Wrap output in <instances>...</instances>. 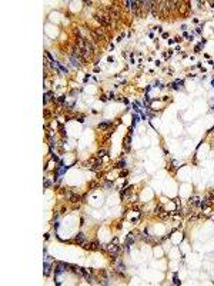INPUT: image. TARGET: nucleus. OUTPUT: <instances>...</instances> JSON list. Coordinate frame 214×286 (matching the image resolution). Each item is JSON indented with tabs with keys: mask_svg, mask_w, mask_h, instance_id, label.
Listing matches in <instances>:
<instances>
[{
	"mask_svg": "<svg viewBox=\"0 0 214 286\" xmlns=\"http://www.w3.org/2000/svg\"><path fill=\"white\" fill-rule=\"evenodd\" d=\"M94 17L103 27H111V25H113V22H111V19L109 17L107 13H106V15H103V13H96Z\"/></svg>",
	"mask_w": 214,
	"mask_h": 286,
	"instance_id": "obj_1",
	"label": "nucleus"
},
{
	"mask_svg": "<svg viewBox=\"0 0 214 286\" xmlns=\"http://www.w3.org/2000/svg\"><path fill=\"white\" fill-rule=\"evenodd\" d=\"M107 15H109V17L110 19H119L120 17V12H119V9L116 7V6H110L109 9H107Z\"/></svg>",
	"mask_w": 214,
	"mask_h": 286,
	"instance_id": "obj_2",
	"label": "nucleus"
},
{
	"mask_svg": "<svg viewBox=\"0 0 214 286\" xmlns=\"http://www.w3.org/2000/svg\"><path fill=\"white\" fill-rule=\"evenodd\" d=\"M136 239H137V232H131V233H129V236H127V240H126V249L129 247V245L134 243Z\"/></svg>",
	"mask_w": 214,
	"mask_h": 286,
	"instance_id": "obj_3",
	"label": "nucleus"
},
{
	"mask_svg": "<svg viewBox=\"0 0 214 286\" xmlns=\"http://www.w3.org/2000/svg\"><path fill=\"white\" fill-rule=\"evenodd\" d=\"M116 272H117L119 275H123V273L126 272V265L121 260H117V265H116Z\"/></svg>",
	"mask_w": 214,
	"mask_h": 286,
	"instance_id": "obj_4",
	"label": "nucleus"
},
{
	"mask_svg": "<svg viewBox=\"0 0 214 286\" xmlns=\"http://www.w3.org/2000/svg\"><path fill=\"white\" fill-rule=\"evenodd\" d=\"M76 243H79V245H83L86 242V235L83 233V232H80V233H77V236L74 237Z\"/></svg>",
	"mask_w": 214,
	"mask_h": 286,
	"instance_id": "obj_5",
	"label": "nucleus"
},
{
	"mask_svg": "<svg viewBox=\"0 0 214 286\" xmlns=\"http://www.w3.org/2000/svg\"><path fill=\"white\" fill-rule=\"evenodd\" d=\"M49 260H50V256H46V260H44V275L46 276H49L50 270H51V266H50Z\"/></svg>",
	"mask_w": 214,
	"mask_h": 286,
	"instance_id": "obj_6",
	"label": "nucleus"
},
{
	"mask_svg": "<svg viewBox=\"0 0 214 286\" xmlns=\"http://www.w3.org/2000/svg\"><path fill=\"white\" fill-rule=\"evenodd\" d=\"M130 143H131V133H129V135L126 136V139H124V150L126 152L130 150Z\"/></svg>",
	"mask_w": 214,
	"mask_h": 286,
	"instance_id": "obj_7",
	"label": "nucleus"
},
{
	"mask_svg": "<svg viewBox=\"0 0 214 286\" xmlns=\"http://www.w3.org/2000/svg\"><path fill=\"white\" fill-rule=\"evenodd\" d=\"M113 123L111 122H103V123H99V129L100 130H107L109 127H111Z\"/></svg>",
	"mask_w": 214,
	"mask_h": 286,
	"instance_id": "obj_8",
	"label": "nucleus"
},
{
	"mask_svg": "<svg viewBox=\"0 0 214 286\" xmlns=\"http://www.w3.org/2000/svg\"><path fill=\"white\" fill-rule=\"evenodd\" d=\"M201 205V202H200V197H193V199H190V206H200Z\"/></svg>",
	"mask_w": 214,
	"mask_h": 286,
	"instance_id": "obj_9",
	"label": "nucleus"
},
{
	"mask_svg": "<svg viewBox=\"0 0 214 286\" xmlns=\"http://www.w3.org/2000/svg\"><path fill=\"white\" fill-rule=\"evenodd\" d=\"M181 86H183V80H177V82H174V83L171 85V87L176 89V90H179V89H181Z\"/></svg>",
	"mask_w": 214,
	"mask_h": 286,
	"instance_id": "obj_10",
	"label": "nucleus"
},
{
	"mask_svg": "<svg viewBox=\"0 0 214 286\" xmlns=\"http://www.w3.org/2000/svg\"><path fill=\"white\" fill-rule=\"evenodd\" d=\"M53 95H54L53 92H46V95H44V103H47V102L53 97Z\"/></svg>",
	"mask_w": 214,
	"mask_h": 286,
	"instance_id": "obj_11",
	"label": "nucleus"
},
{
	"mask_svg": "<svg viewBox=\"0 0 214 286\" xmlns=\"http://www.w3.org/2000/svg\"><path fill=\"white\" fill-rule=\"evenodd\" d=\"M116 167H119V169H121V167H126V162L124 160H120L117 165H116Z\"/></svg>",
	"mask_w": 214,
	"mask_h": 286,
	"instance_id": "obj_12",
	"label": "nucleus"
},
{
	"mask_svg": "<svg viewBox=\"0 0 214 286\" xmlns=\"http://www.w3.org/2000/svg\"><path fill=\"white\" fill-rule=\"evenodd\" d=\"M50 186H51V182H50L47 177H46V179H44V189H49Z\"/></svg>",
	"mask_w": 214,
	"mask_h": 286,
	"instance_id": "obj_13",
	"label": "nucleus"
},
{
	"mask_svg": "<svg viewBox=\"0 0 214 286\" xmlns=\"http://www.w3.org/2000/svg\"><path fill=\"white\" fill-rule=\"evenodd\" d=\"M104 155H107V152H106V150H99V157H100V159H101Z\"/></svg>",
	"mask_w": 214,
	"mask_h": 286,
	"instance_id": "obj_14",
	"label": "nucleus"
},
{
	"mask_svg": "<svg viewBox=\"0 0 214 286\" xmlns=\"http://www.w3.org/2000/svg\"><path fill=\"white\" fill-rule=\"evenodd\" d=\"M123 5H124V7H126V9H130V6H131V2H124Z\"/></svg>",
	"mask_w": 214,
	"mask_h": 286,
	"instance_id": "obj_15",
	"label": "nucleus"
},
{
	"mask_svg": "<svg viewBox=\"0 0 214 286\" xmlns=\"http://www.w3.org/2000/svg\"><path fill=\"white\" fill-rule=\"evenodd\" d=\"M179 283H180V280L177 277V273H174V285H179Z\"/></svg>",
	"mask_w": 214,
	"mask_h": 286,
	"instance_id": "obj_16",
	"label": "nucleus"
},
{
	"mask_svg": "<svg viewBox=\"0 0 214 286\" xmlns=\"http://www.w3.org/2000/svg\"><path fill=\"white\" fill-rule=\"evenodd\" d=\"M200 49H201V43H200L199 46H196V49H194V50H196V52H200Z\"/></svg>",
	"mask_w": 214,
	"mask_h": 286,
	"instance_id": "obj_17",
	"label": "nucleus"
},
{
	"mask_svg": "<svg viewBox=\"0 0 214 286\" xmlns=\"http://www.w3.org/2000/svg\"><path fill=\"white\" fill-rule=\"evenodd\" d=\"M123 176H127V170H126V172H121V175H120V177H123Z\"/></svg>",
	"mask_w": 214,
	"mask_h": 286,
	"instance_id": "obj_18",
	"label": "nucleus"
}]
</instances>
